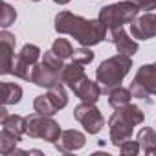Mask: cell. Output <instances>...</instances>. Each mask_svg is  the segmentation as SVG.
Listing matches in <instances>:
<instances>
[{"label": "cell", "instance_id": "6da1fadb", "mask_svg": "<svg viewBox=\"0 0 156 156\" xmlns=\"http://www.w3.org/2000/svg\"><path fill=\"white\" fill-rule=\"evenodd\" d=\"M55 31L73 37L81 46H96L108 35V28L99 19L88 20L70 11H59L55 15Z\"/></svg>", "mask_w": 156, "mask_h": 156}, {"label": "cell", "instance_id": "7a4b0ae2", "mask_svg": "<svg viewBox=\"0 0 156 156\" xmlns=\"http://www.w3.org/2000/svg\"><path fill=\"white\" fill-rule=\"evenodd\" d=\"M145 114L141 112L140 107L127 103L119 108H114V114L108 119V127H110V141L119 147L121 143H125L127 140L132 138V130L136 125L143 123Z\"/></svg>", "mask_w": 156, "mask_h": 156}, {"label": "cell", "instance_id": "3957f363", "mask_svg": "<svg viewBox=\"0 0 156 156\" xmlns=\"http://www.w3.org/2000/svg\"><path fill=\"white\" fill-rule=\"evenodd\" d=\"M132 68V59L129 55L118 53L114 57L105 59L98 68H96V79L101 85L103 94H110L116 87H121L123 79Z\"/></svg>", "mask_w": 156, "mask_h": 156}, {"label": "cell", "instance_id": "277c9868", "mask_svg": "<svg viewBox=\"0 0 156 156\" xmlns=\"http://www.w3.org/2000/svg\"><path fill=\"white\" fill-rule=\"evenodd\" d=\"M140 4L130 2V0H123V2L108 4L101 8L99 11V20L108 28V30H118L123 28L125 24H130L138 15H140Z\"/></svg>", "mask_w": 156, "mask_h": 156}, {"label": "cell", "instance_id": "5b68a950", "mask_svg": "<svg viewBox=\"0 0 156 156\" xmlns=\"http://www.w3.org/2000/svg\"><path fill=\"white\" fill-rule=\"evenodd\" d=\"M26 134L30 138H39L50 143H55L62 130L59 127V123L53 119V116H44L39 112H33L30 116H26Z\"/></svg>", "mask_w": 156, "mask_h": 156}, {"label": "cell", "instance_id": "8992f818", "mask_svg": "<svg viewBox=\"0 0 156 156\" xmlns=\"http://www.w3.org/2000/svg\"><path fill=\"white\" fill-rule=\"evenodd\" d=\"M132 98L138 99H149L151 96H156V62L143 64L130 83Z\"/></svg>", "mask_w": 156, "mask_h": 156}, {"label": "cell", "instance_id": "52a82bcc", "mask_svg": "<svg viewBox=\"0 0 156 156\" xmlns=\"http://www.w3.org/2000/svg\"><path fill=\"white\" fill-rule=\"evenodd\" d=\"M41 59V48L37 44H24L22 50L17 53L15 62H13V75L20 77L24 81H30L31 72L35 64Z\"/></svg>", "mask_w": 156, "mask_h": 156}, {"label": "cell", "instance_id": "ba28073f", "mask_svg": "<svg viewBox=\"0 0 156 156\" xmlns=\"http://www.w3.org/2000/svg\"><path fill=\"white\" fill-rule=\"evenodd\" d=\"M73 118L85 127V130L88 134H98L105 125V118H103L101 110L96 107V103L81 101V105H77L73 108Z\"/></svg>", "mask_w": 156, "mask_h": 156}, {"label": "cell", "instance_id": "9c48e42d", "mask_svg": "<svg viewBox=\"0 0 156 156\" xmlns=\"http://www.w3.org/2000/svg\"><path fill=\"white\" fill-rule=\"evenodd\" d=\"M15 44L17 39L8 30L0 31V73L8 75L13 73V62H15Z\"/></svg>", "mask_w": 156, "mask_h": 156}, {"label": "cell", "instance_id": "30bf717a", "mask_svg": "<svg viewBox=\"0 0 156 156\" xmlns=\"http://www.w3.org/2000/svg\"><path fill=\"white\" fill-rule=\"evenodd\" d=\"M61 75L62 72L48 66L46 62L39 61L31 72V77H30V83L37 85V87H42V88H51L53 85H59L61 83Z\"/></svg>", "mask_w": 156, "mask_h": 156}, {"label": "cell", "instance_id": "8fae6325", "mask_svg": "<svg viewBox=\"0 0 156 156\" xmlns=\"http://www.w3.org/2000/svg\"><path fill=\"white\" fill-rule=\"evenodd\" d=\"M130 33L138 41H149L156 37V13H143L138 15L130 22Z\"/></svg>", "mask_w": 156, "mask_h": 156}, {"label": "cell", "instance_id": "7c38bea8", "mask_svg": "<svg viewBox=\"0 0 156 156\" xmlns=\"http://www.w3.org/2000/svg\"><path fill=\"white\" fill-rule=\"evenodd\" d=\"M70 90L79 98L83 103H98V99L101 98L103 90H101V85L98 81H92L88 77H83L81 81H77L75 85L70 87Z\"/></svg>", "mask_w": 156, "mask_h": 156}, {"label": "cell", "instance_id": "4fadbf2b", "mask_svg": "<svg viewBox=\"0 0 156 156\" xmlns=\"http://www.w3.org/2000/svg\"><path fill=\"white\" fill-rule=\"evenodd\" d=\"M107 39L116 46L118 53H123V55H129L132 57L136 51H138V42L134 41V37H130L123 28H118V30H108V35Z\"/></svg>", "mask_w": 156, "mask_h": 156}, {"label": "cell", "instance_id": "5bb4252c", "mask_svg": "<svg viewBox=\"0 0 156 156\" xmlns=\"http://www.w3.org/2000/svg\"><path fill=\"white\" fill-rule=\"evenodd\" d=\"M87 143V136L79 130H75V129H70V130H62L61 138L53 143L55 149L59 152H73V151H79L83 149Z\"/></svg>", "mask_w": 156, "mask_h": 156}, {"label": "cell", "instance_id": "9a60e30c", "mask_svg": "<svg viewBox=\"0 0 156 156\" xmlns=\"http://www.w3.org/2000/svg\"><path fill=\"white\" fill-rule=\"evenodd\" d=\"M83 66H85V64L75 62V61H72L70 64H64V70H62V75H61V83H64V85L70 88V87L75 85L77 81H81L83 77H87Z\"/></svg>", "mask_w": 156, "mask_h": 156}, {"label": "cell", "instance_id": "2e32d148", "mask_svg": "<svg viewBox=\"0 0 156 156\" xmlns=\"http://www.w3.org/2000/svg\"><path fill=\"white\" fill-rule=\"evenodd\" d=\"M2 121V129L22 138L26 134V118L24 116H19V114H8L6 118L0 119Z\"/></svg>", "mask_w": 156, "mask_h": 156}, {"label": "cell", "instance_id": "e0dca14e", "mask_svg": "<svg viewBox=\"0 0 156 156\" xmlns=\"http://www.w3.org/2000/svg\"><path fill=\"white\" fill-rule=\"evenodd\" d=\"M138 141H140V147H141V151L149 156V154H152V156H156V130L154 129H151V127H143L140 132H138V138H136Z\"/></svg>", "mask_w": 156, "mask_h": 156}, {"label": "cell", "instance_id": "ac0fdd59", "mask_svg": "<svg viewBox=\"0 0 156 156\" xmlns=\"http://www.w3.org/2000/svg\"><path fill=\"white\" fill-rule=\"evenodd\" d=\"M22 99V88L17 83H2V103L4 105H17Z\"/></svg>", "mask_w": 156, "mask_h": 156}, {"label": "cell", "instance_id": "d6986e66", "mask_svg": "<svg viewBox=\"0 0 156 156\" xmlns=\"http://www.w3.org/2000/svg\"><path fill=\"white\" fill-rule=\"evenodd\" d=\"M33 108H35V112L44 114V116H55V114L59 112L57 105L51 101V98H50L48 94L37 96V98L33 99Z\"/></svg>", "mask_w": 156, "mask_h": 156}, {"label": "cell", "instance_id": "ffe728a7", "mask_svg": "<svg viewBox=\"0 0 156 156\" xmlns=\"http://www.w3.org/2000/svg\"><path fill=\"white\" fill-rule=\"evenodd\" d=\"M130 98H132V92L130 88H123V87H116L110 94H108V105L112 108H119L127 103H130Z\"/></svg>", "mask_w": 156, "mask_h": 156}, {"label": "cell", "instance_id": "44dd1931", "mask_svg": "<svg viewBox=\"0 0 156 156\" xmlns=\"http://www.w3.org/2000/svg\"><path fill=\"white\" fill-rule=\"evenodd\" d=\"M19 141H20L19 136H15V134H11V132L2 129V132H0V154H2V156L13 154Z\"/></svg>", "mask_w": 156, "mask_h": 156}, {"label": "cell", "instance_id": "7402d4cb", "mask_svg": "<svg viewBox=\"0 0 156 156\" xmlns=\"http://www.w3.org/2000/svg\"><path fill=\"white\" fill-rule=\"evenodd\" d=\"M46 94L51 98V101L57 105V108H59V110H61V108H64V107L68 105V96H66V90H64L62 83L53 85L51 88H48V92H46Z\"/></svg>", "mask_w": 156, "mask_h": 156}, {"label": "cell", "instance_id": "603a6c76", "mask_svg": "<svg viewBox=\"0 0 156 156\" xmlns=\"http://www.w3.org/2000/svg\"><path fill=\"white\" fill-rule=\"evenodd\" d=\"M51 50L61 57V59H72V55H73V48H72V44H70V41L68 39H55L53 41V44H51Z\"/></svg>", "mask_w": 156, "mask_h": 156}, {"label": "cell", "instance_id": "cb8c5ba5", "mask_svg": "<svg viewBox=\"0 0 156 156\" xmlns=\"http://www.w3.org/2000/svg\"><path fill=\"white\" fill-rule=\"evenodd\" d=\"M72 61H75V62H81V64H90V62L94 61V51L90 50V46H81V48L73 50Z\"/></svg>", "mask_w": 156, "mask_h": 156}, {"label": "cell", "instance_id": "d4e9b609", "mask_svg": "<svg viewBox=\"0 0 156 156\" xmlns=\"http://www.w3.org/2000/svg\"><path fill=\"white\" fill-rule=\"evenodd\" d=\"M15 19H17V11L13 9V6H9V4H2V19H0V22H2V28L6 30V28H9L13 22H15Z\"/></svg>", "mask_w": 156, "mask_h": 156}, {"label": "cell", "instance_id": "484cf974", "mask_svg": "<svg viewBox=\"0 0 156 156\" xmlns=\"http://www.w3.org/2000/svg\"><path fill=\"white\" fill-rule=\"evenodd\" d=\"M140 151H141L140 141H138V140H132V138L119 145V152H121L123 156H136Z\"/></svg>", "mask_w": 156, "mask_h": 156}, {"label": "cell", "instance_id": "4316f807", "mask_svg": "<svg viewBox=\"0 0 156 156\" xmlns=\"http://www.w3.org/2000/svg\"><path fill=\"white\" fill-rule=\"evenodd\" d=\"M140 9H141V11H145V13L154 11V9H156V0H141Z\"/></svg>", "mask_w": 156, "mask_h": 156}, {"label": "cell", "instance_id": "83f0119b", "mask_svg": "<svg viewBox=\"0 0 156 156\" xmlns=\"http://www.w3.org/2000/svg\"><path fill=\"white\" fill-rule=\"evenodd\" d=\"M53 2H55V4H59V6H64V4H68V2H70V0H53Z\"/></svg>", "mask_w": 156, "mask_h": 156}, {"label": "cell", "instance_id": "f1b7e54d", "mask_svg": "<svg viewBox=\"0 0 156 156\" xmlns=\"http://www.w3.org/2000/svg\"><path fill=\"white\" fill-rule=\"evenodd\" d=\"M130 2H136V4H141V0H130Z\"/></svg>", "mask_w": 156, "mask_h": 156}, {"label": "cell", "instance_id": "f546056e", "mask_svg": "<svg viewBox=\"0 0 156 156\" xmlns=\"http://www.w3.org/2000/svg\"><path fill=\"white\" fill-rule=\"evenodd\" d=\"M31 2H41V0H31Z\"/></svg>", "mask_w": 156, "mask_h": 156}]
</instances>
